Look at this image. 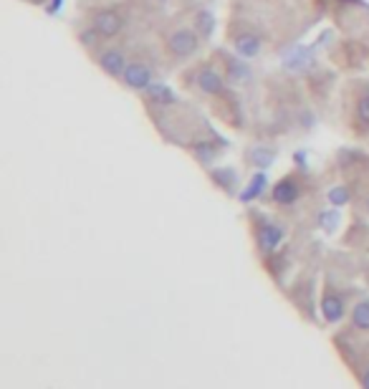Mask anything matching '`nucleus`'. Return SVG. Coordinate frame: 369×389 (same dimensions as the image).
Masks as SVG:
<instances>
[{"label": "nucleus", "mask_w": 369, "mask_h": 389, "mask_svg": "<svg viewBox=\"0 0 369 389\" xmlns=\"http://www.w3.org/2000/svg\"><path fill=\"white\" fill-rule=\"evenodd\" d=\"M200 46V33L195 28H187V26H180L167 36V51L175 56L178 61H187L198 53Z\"/></svg>", "instance_id": "nucleus-1"}, {"label": "nucleus", "mask_w": 369, "mask_h": 389, "mask_svg": "<svg viewBox=\"0 0 369 389\" xmlns=\"http://www.w3.org/2000/svg\"><path fill=\"white\" fill-rule=\"evenodd\" d=\"M283 235H286V230L281 228L276 220L266 218V215L256 222V243H258V250L263 256H271V253L278 250V245L283 243Z\"/></svg>", "instance_id": "nucleus-2"}, {"label": "nucleus", "mask_w": 369, "mask_h": 389, "mask_svg": "<svg viewBox=\"0 0 369 389\" xmlns=\"http://www.w3.org/2000/svg\"><path fill=\"white\" fill-rule=\"evenodd\" d=\"M91 28L102 38H117L124 28V15L117 8H99L91 15Z\"/></svg>", "instance_id": "nucleus-3"}, {"label": "nucleus", "mask_w": 369, "mask_h": 389, "mask_svg": "<svg viewBox=\"0 0 369 389\" xmlns=\"http://www.w3.org/2000/svg\"><path fill=\"white\" fill-rule=\"evenodd\" d=\"M319 311H321L326 323H339L344 319V314H347V301H344V296L337 288L326 286L321 298H319Z\"/></svg>", "instance_id": "nucleus-4"}, {"label": "nucleus", "mask_w": 369, "mask_h": 389, "mask_svg": "<svg viewBox=\"0 0 369 389\" xmlns=\"http://www.w3.org/2000/svg\"><path fill=\"white\" fill-rule=\"evenodd\" d=\"M195 84H198V88L202 91V94L223 96L225 94V84H228V79L223 76V71H218L215 66L205 64V66L198 68V74H195Z\"/></svg>", "instance_id": "nucleus-5"}, {"label": "nucleus", "mask_w": 369, "mask_h": 389, "mask_svg": "<svg viewBox=\"0 0 369 389\" xmlns=\"http://www.w3.org/2000/svg\"><path fill=\"white\" fill-rule=\"evenodd\" d=\"M122 81H124L126 88H132V91H147L152 84H155V71L147 66V64H142V61H132L126 71L122 74Z\"/></svg>", "instance_id": "nucleus-6"}, {"label": "nucleus", "mask_w": 369, "mask_h": 389, "mask_svg": "<svg viewBox=\"0 0 369 389\" xmlns=\"http://www.w3.org/2000/svg\"><path fill=\"white\" fill-rule=\"evenodd\" d=\"M218 59H220V71L223 76L230 81V84H243V81H251V68L243 64V56L228 51H218Z\"/></svg>", "instance_id": "nucleus-7"}, {"label": "nucleus", "mask_w": 369, "mask_h": 389, "mask_svg": "<svg viewBox=\"0 0 369 389\" xmlns=\"http://www.w3.org/2000/svg\"><path fill=\"white\" fill-rule=\"evenodd\" d=\"M96 64L102 66V71H106V74L114 76V79H122V74H124L126 66H129L126 53L122 51V48H114V46L102 48V51L96 53Z\"/></svg>", "instance_id": "nucleus-8"}, {"label": "nucleus", "mask_w": 369, "mask_h": 389, "mask_svg": "<svg viewBox=\"0 0 369 389\" xmlns=\"http://www.w3.org/2000/svg\"><path fill=\"white\" fill-rule=\"evenodd\" d=\"M271 198H274L276 205H283V207L296 205L299 198H301V184L296 182V177H283V180H278V182L274 184Z\"/></svg>", "instance_id": "nucleus-9"}, {"label": "nucleus", "mask_w": 369, "mask_h": 389, "mask_svg": "<svg viewBox=\"0 0 369 389\" xmlns=\"http://www.w3.org/2000/svg\"><path fill=\"white\" fill-rule=\"evenodd\" d=\"M233 48H236L238 56H243V59H256L263 48V41H261L258 33H238L233 38Z\"/></svg>", "instance_id": "nucleus-10"}, {"label": "nucleus", "mask_w": 369, "mask_h": 389, "mask_svg": "<svg viewBox=\"0 0 369 389\" xmlns=\"http://www.w3.org/2000/svg\"><path fill=\"white\" fill-rule=\"evenodd\" d=\"M144 96H147V102L149 104H155V106H175V104L180 102L178 94L172 91L167 84H152V86L144 91Z\"/></svg>", "instance_id": "nucleus-11"}, {"label": "nucleus", "mask_w": 369, "mask_h": 389, "mask_svg": "<svg viewBox=\"0 0 369 389\" xmlns=\"http://www.w3.org/2000/svg\"><path fill=\"white\" fill-rule=\"evenodd\" d=\"M210 180H213V184H218L223 192H228V195H233L238 187V182H240V177H238V172L233 167H218L210 172Z\"/></svg>", "instance_id": "nucleus-12"}, {"label": "nucleus", "mask_w": 369, "mask_h": 389, "mask_svg": "<svg viewBox=\"0 0 369 389\" xmlns=\"http://www.w3.org/2000/svg\"><path fill=\"white\" fill-rule=\"evenodd\" d=\"M266 187H268V177L263 169H258V172L245 182L243 190H240V202H251V200L261 198V195L266 192Z\"/></svg>", "instance_id": "nucleus-13"}, {"label": "nucleus", "mask_w": 369, "mask_h": 389, "mask_svg": "<svg viewBox=\"0 0 369 389\" xmlns=\"http://www.w3.org/2000/svg\"><path fill=\"white\" fill-rule=\"evenodd\" d=\"M248 155H251V160H248V162H251L253 167H258V169H268L271 164H274V160H276V152L271 147H253Z\"/></svg>", "instance_id": "nucleus-14"}, {"label": "nucleus", "mask_w": 369, "mask_h": 389, "mask_svg": "<svg viewBox=\"0 0 369 389\" xmlns=\"http://www.w3.org/2000/svg\"><path fill=\"white\" fill-rule=\"evenodd\" d=\"M352 329L369 331V298L359 301L354 309H352Z\"/></svg>", "instance_id": "nucleus-15"}, {"label": "nucleus", "mask_w": 369, "mask_h": 389, "mask_svg": "<svg viewBox=\"0 0 369 389\" xmlns=\"http://www.w3.org/2000/svg\"><path fill=\"white\" fill-rule=\"evenodd\" d=\"M192 155H195V160L202 162V164H210V162L218 157V144H213V142H198L195 147H192Z\"/></svg>", "instance_id": "nucleus-16"}, {"label": "nucleus", "mask_w": 369, "mask_h": 389, "mask_svg": "<svg viewBox=\"0 0 369 389\" xmlns=\"http://www.w3.org/2000/svg\"><path fill=\"white\" fill-rule=\"evenodd\" d=\"M195 30H198L202 38H210L215 30V18L213 13H207V10H200L198 15H195Z\"/></svg>", "instance_id": "nucleus-17"}, {"label": "nucleus", "mask_w": 369, "mask_h": 389, "mask_svg": "<svg viewBox=\"0 0 369 389\" xmlns=\"http://www.w3.org/2000/svg\"><path fill=\"white\" fill-rule=\"evenodd\" d=\"M329 202H332L334 207H341V205H349V200H352V190L349 187H344V184H337V187H332L329 190Z\"/></svg>", "instance_id": "nucleus-18"}, {"label": "nucleus", "mask_w": 369, "mask_h": 389, "mask_svg": "<svg viewBox=\"0 0 369 389\" xmlns=\"http://www.w3.org/2000/svg\"><path fill=\"white\" fill-rule=\"evenodd\" d=\"M319 225L324 233H334V230L339 228V213L337 210H326V213L319 215Z\"/></svg>", "instance_id": "nucleus-19"}, {"label": "nucleus", "mask_w": 369, "mask_h": 389, "mask_svg": "<svg viewBox=\"0 0 369 389\" xmlns=\"http://www.w3.org/2000/svg\"><path fill=\"white\" fill-rule=\"evenodd\" d=\"M357 117L364 126H369V88H364V94L357 99Z\"/></svg>", "instance_id": "nucleus-20"}, {"label": "nucleus", "mask_w": 369, "mask_h": 389, "mask_svg": "<svg viewBox=\"0 0 369 389\" xmlns=\"http://www.w3.org/2000/svg\"><path fill=\"white\" fill-rule=\"evenodd\" d=\"M359 387L362 389H369V364L359 372Z\"/></svg>", "instance_id": "nucleus-21"}, {"label": "nucleus", "mask_w": 369, "mask_h": 389, "mask_svg": "<svg viewBox=\"0 0 369 389\" xmlns=\"http://www.w3.org/2000/svg\"><path fill=\"white\" fill-rule=\"evenodd\" d=\"M364 207H367V213H369V195H367V200H364Z\"/></svg>", "instance_id": "nucleus-22"}, {"label": "nucleus", "mask_w": 369, "mask_h": 389, "mask_svg": "<svg viewBox=\"0 0 369 389\" xmlns=\"http://www.w3.org/2000/svg\"><path fill=\"white\" fill-rule=\"evenodd\" d=\"M28 3H41V0H28Z\"/></svg>", "instance_id": "nucleus-23"}]
</instances>
